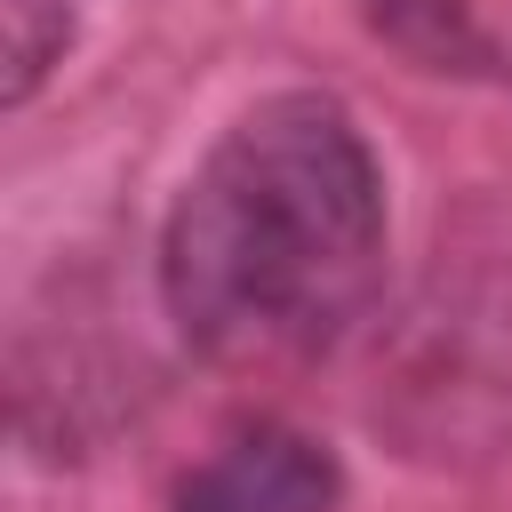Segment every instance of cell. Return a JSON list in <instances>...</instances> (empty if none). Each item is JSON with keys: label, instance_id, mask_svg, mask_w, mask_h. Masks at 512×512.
<instances>
[{"label": "cell", "instance_id": "5b68a950", "mask_svg": "<svg viewBox=\"0 0 512 512\" xmlns=\"http://www.w3.org/2000/svg\"><path fill=\"white\" fill-rule=\"evenodd\" d=\"M72 16L80 0H8V104H24L56 72V56L72 48Z\"/></svg>", "mask_w": 512, "mask_h": 512}, {"label": "cell", "instance_id": "3957f363", "mask_svg": "<svg viewBox=\"0 0 512 512\" xmlns=\"http://www.w3.org/2000/svg\"><path fill=\"white\" fill-rule=\"evenodd\" d=\"M344 472L296 424H232L168 496V512H336Z\"/></svg>", "mask_w": 512, "mask_h": 512}, {"label": "cell", "instance_id": "277c9868", "mask_svg": "<svg viewBox=\"0 0 512 512\" xmlns=\"http://www.w3.org/2000/svg\"><path fill=\"white\" fill-rule=\"evenodd\" d=\"M392 56L440 80H512V0H368Z\"/></svg>", "mask_w": 512, "mask_h": 512}, {"label": "cell", "instance_id": "7a4b0ae2", "mask_svg": "<svg viewBox=\"0 0 512 512\" xmlns=\"http://www.w3.org/2000/svg\"><path fill=\"white\" fill-rule=\"evenodd\" d=\"M368 416L424 464L512 456V200L440 224L424 280L376 344Z\"/></svg>", "mask_w": 512, "mask_h": 512}, {"label": "cell", "instance_id": "6da1fadb", "mask_svg": "<svg viewBox=\"0 0 512 512\" xmlns=\"http://www.w3.org/2000/svg\"><path fill=\"white\" fill-rule=\"evenodd\" d=\"M384 288V176L352 112L320 88L248 104L160 240V296L184 344L240 376L336 352Z\"/></svg>", "mask_w": 512, "mask_h": 512}]
</instances>
